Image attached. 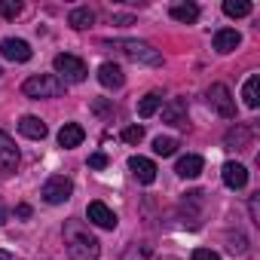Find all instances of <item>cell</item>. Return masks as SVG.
<instances>
[{"label":"cell","mask_w":260,"mask_h":260,"mask_svg":"<svg viewBox=\"0 0 260 260\" xmlns=\"http://www.w3.org/2000/svg\"><path fill=\"white\" fill-rule=\"evenodd\" d=\"M64 248L71 260H98L101 242L83 220H64Z\"/></svg>","instance_id":"obj_1"},{"label":"cell","mask_w":260,"mask_h":260,"mask_svg":"<svg viewBox=\"0 0 260 260\" xmlns=\"http://www.w3.org/2000/svg\"><path fill=\"white\" fill-rule=\"evenodd\" d=\"M104 46H107V49H116L119 55L132 58V61H138V64H150V68L162 64V52L153 49V46L144 43V40H113V43H104Z\"/></svg>","instance_id":"obj_2"},{"label":"cell","mask_w":260,"mask_h":260,"mask_svg":"<svg viewBox=\"0 0 260 260\" xmlns=\"http://www.w3.org/2000/svg\"><path fill=\"white\" fill-rule=\"evenodd\" d=\"M22 92L28 98H58L64 95V83L55 74H34L22 83Z\"/></svg>","instance_id":"obj_3"},{"label":"cell","mask_w":260,"mask_h":260,"mask_svg":"<svg viewBox=\"0 0 260 260\" xmlns=\"http://www.w3.org/2000/svg\"><path fill=\"white\" fill-rule=\"evenodd\" d=\"M55 77L68 86V83H83L86 80V74H89V68H86V61L83 58H77V55H68V52H61V55H55Z\"/></svg>","instance_id":"obj_4"},{"label":"cell","mask_w":260,"mask_h":260,"mask_svg":"<svg viewBox=\"0 0 260 260\" xmlns=\"http://www.w3.org/2000/svg\"><path fill=\"white\" fill-rule=\"evenodd\" d=\"M205 101H208V107H211L217 116L236 119V101H233V92H230L223 83H211L208 92H205Z\"/></svg>","instance_id":"obj_5"},{"label":"cell","mask_w":260,"mask_h":260,"mask_svg":"<svg viewBox=\"0 0 260 260\" xmlns=\"http://www.w3.org/2000/svg\"><path fill=\"white\" fill-rule=\"evenodd\" d=\"M71 193H74V184H71V178H64V175L49 178V181L43 184V190H40V196H43L49 205H64V202L71 199Z\"/></svg>","instance_id":"obj_6"},{"label":"cell","mask_w":260,"mask_h":260,"mask_svg":"<svg viewBox=\"0 0 260 260\" xmlns=\"http://www.w3.org/2000/svg\"><path fill=\"white\" fill-rule=\"evenodd\" d=\"M0 55L10 58V61H31V46L25 40H16V37H7V40H0Z\"/></svg>","instance_id":"obj_7"},{"label":"cell","mask_w":260,"mask_h":260,"mask_svg":"<svg viewBox=\"0 0 260 260\" xmlns=\"http://www.w3.org/2000/svg\"><path fill=\"white\" fill-rule=\"evenodd\" d=\"M16 166H19V147L7 132H0V172H16Z\"/></svg>","instance_id":"obj_8"},{"label":"cell","mask_w":260,"mask_h":260,"mask_svg":"<svg viewBox=\"0 0 260 260\" xmlns=\"http://www.w3.org/2000/svg\"><path fill=\"white\" fill-rule=\"evenodd\" d=\"M86 214H89V220L95 223V226H101V230H116V214L104 205V202H89V208H86Z\"/></svg>","instance_id":"obj_9"},{"label":"cell","mask_w":260,"mask_h":260,"mask_svg":"<svg viewBox=\"0 0 260 260\" xmlns=\"http://www.w3.org/2000/svg\"><path fill=\"white\" fill-rule=\"evenodd\" d=\"M162 122L187 125V98H172L169 104H162Z\"/></svg>","instance_id":"obj_10"},{"label":"cell","mask_w":260,"mask_h":260,"mask_svg":"<svg viewBox=\"0 0 260 260\" xmlns=\"http://www.w3.org/2000/svg\"><path fill=\"white\" fill-rule=\"evenodd\" d=\"M128 169H132V175H135L141 184H153V181H156V166H153V159H147V156H132V159H128Z\"/></svg>","instance_id":"obj_11"},{"label":"cell","mask_w":260,"mask_h":260,"mask_svg":"<svg viewBox=\"0 0 260 260\" xmlns=\"http://www.w3.org/2000/svg\"><path fill=\"white\" fill-rule=\"evenodd\" d=\"M98 83H101L104 89H119V86L125 83V77H122L119 64H113V61H104V64L98 68Z\"/></svg>","instance_id":"obj_12"},{"label":"cell","mask_w":260,"mask_h":260,"mask_svg":"<svg viewBox=\"0 0 260 260\" xmlns=\"http://www.w3.org/2000/svg\"><path fill=\"white\" fill-rule=\"evenodd\" d=\"M223 184H226L230 190H242V187L248 184V169H245L242 162H226V166H223Z\"/></svg>","instance_id":"obj_13"},{"label":"cell","mask_w":260,"mask_h":260,"mask_svg":"<svg viewBox=\"0 0 260 260\" xmlns=\"http://www.w3.org/2000/svg\"><path fill=\"white\" fill-rule=\"evenodd\" d=\"M83 138H86V132H83V125H77V122H64V125H61V132H58V144H61L64 150L80 147Z\"/></svg>","instance_id":"obj_14"},{"label":"cell","mask_w":260,"mask_h":260,"mask_svg":"<svg viewBox=\"0 0 260 260\" xmlns=\"http://www.w3.org/2000/svg\"><path fill=\"white\" fill-rule=\"evenodd\" d=\"M226 147H233V150H248L251 147V128L245 122H236L226 132Z\"/></svg>","instance_id":"obj_15"},{"label":"cell","mask_w":260,"mask_h":260,"mask_svg":"<svg viewBox=\"0 0 260 260\" xmlns=\"http://www.w3.org/2000/svg\"><path fill=\"white\" fill-rule=\"evenodd\" d=\"M19 132L25 138H34V141H43L46 138V122L40 116H22L19 119Z\"/></svg>","instance_id":"obj_16"},{"label":"cell","mask_w":260,"mask_h":260,"mask_svg":"<svg viewBox=\"0 0 260 260\" xmlns=\"http://www.w3.org/2000/svg\"><path fill=\"white\" fill-rule=\"evenodd\" d=\"M239 43H242V34L239 31H233V28H220L217 34H214V49L217 52H233V49H239Z\"/></svg>","instance_id":"obj_17"},{"label":"cell","mask_w":260,"mask_h":260,"mask_svg":"<svg viewBox=\"0 0 260 260\" xmlns=\"http://www.w3.org/2000/svg\"><path fill=\"white\" fill-rule=\"evenodd\" d=\"M202 169H205V162H202V156H196V153L181 156V159H178V166H175V172H178L181 178H199V175H202Z\"/></svg>","instance_id":"obj_18"},{"label":"cell","mask_w":260,"mask_h":260,"mask_svg":"<svg viewBox=\"0 0 260 260\" xmlns=\"http://www.w3.org/2000/svg\"><path fill=\"white\" fill-rule=\"evenodd\" d=\"M122 260H159L156 257V248L147 245V242H132L125 251H122Z\"/></svg>","instance_id":"obj_19"},{"label":"cell","mask_w":260,"mask_h":260,"mask_svg":"<svg viewBox=\"0 0 260 260\" xmlns=\"http://www.w3.org/2000/svg\"><path fill=\"white\" fill-rule=\"evenodd\" d=\"M169 16H172L175 22H184V25H193V22L199 19V7H196V4H175V7L169 10Z\"/></svg>","instance_id":"obj_20"},{"label":"cell","mask_w":260,"mask_h":260,"mask_svg":"<svg viewBox=\"0 0 260 260\" xmlns=\"http://www.w3.org/2000/svg\"><path fill=\"white\" fill-rule=\"evenodd\" d=\"M92 22H95V13H92L89 7H77V10H71V16H68V25L77 28V31H86Z\"/></svg>","instance_id":"obj_21"},{"label":"cell","mask_w":260,"mask_h":260,"mask_svg":"<svg viewBox=\"0 0 260 260\" xmlns=\"http://www.w3.org/2000/svg\"><path fill=\"white\" fill-rule=\"evenodd\" d=\"M159 107H162V95H159V92H147V95L138 101V116L147 119V116H153Z\"/></svg>","instance_id":"obj_22"},{"label":"cell","mask_w":260,"mask_h":260,"mask_svg":"<svg viewBox=\"0 0 260 260\" xmlns=\"http://www.w3.org/2000/svg\"><path fill=\"white\" fill-rule=\"evenodd\" d=\"M242 98H245V104H248L251 110H254V107L260 104V77H257V74L245 80V89H242Z\"/></svg>","instance_id":"obj_23"},{"label":"cell","mask_w":260,"mask_h":260,"mask_svg":"<svg viewBox=\"0 0 260 260\" xmlns=\"http://www.w3.org/2000/svg\"><path fill=\"white\" fill-rule=\"evenodd\" d=\"M223 13H226L230 19H242V16L251 13V4H248V0H226V4H223Z\"/></svg>","instance_id":"obj_24"},{"label":"cell","mask_w":260,"mask_h":260,"mask_svg":"<svg viewBox=\"0 0 260 260\" xmlns=\"http://www.w3.org/2000/svg\"><path fill=\"white\" fill-rule=\"evenodd\" d=\"M153 150H156V156H175V150H178V138H156L153 141Z\"/></svg>","instance_id":"obj_25"},{"label":"cell","mask_w":260,"mask_h":260,"mask_svg":"<svg viewBox=\"0 0 260 260\" xmlns=\"http://www.w3.org/2000/svg\"><path fill=\"white\" fill-rule=\"evenodd\" d=\"M19 13H22V4H16V0H0V16L7 22H13Z\"/></svg>","instance_id":"obj_26"},{"label":"cell","mask_w":260,"mask_h":260,"mask_svg":"<svg viewBox=\"0 0 260 260\" xmlns=\"http://www.w3.org/2000/svg\"><path fill=\"white\" fill-rule=\"evenodd\" d=\"M122 141H125V144H141V141H144V128H141V125L122 128Z\"/></svg>","instance_id":"obj_27"},{"label":"cell","mask_w":260,"mask_h":260,"mask_svg":"<svg viewBox=\"0 0 260 260\" xmlns=\"http://www.w3.org/2000/svg\"><path fill=\"white\" fill-rule=\"evenodd\" d=\"M193 260H220V254L211 251V248H196L193 251Z\"/></svg>","instance_id":"obj_28"},{"label":"cell","mask_w":260,"mask_h":260,"mask_svg":"<svg viewBox=\"0 0 260 260\" xmlns=\"http://www.w3.org/2000/svg\"><path fill=\"white\" fill-rule=\"evenodd\" d=\"M107 166V156L104 153H92L89 156V169H104Z\"/></svg>","instance_id":"obj_29"},{"label":"cell","mask_w":260,"mask_h":260,"mask_svg":"<svg viewBox=\"0 0 260 260\" xmlns=\"http://www.w3.org/2000/svg\"><path fill=\"white\" fill-rule=\"evenodd\" d=\"M95 113H113V104H104V101H95Z\"/></svg>","instance_id":"obj_30"},{"label":"cell","mask_w":260,"mask_h":260,"mask_svg":"<svg viewBox=\"0 0 260 260\" xmlns=\"http://www.w3.org/2000/svg\"><path fill=\"white\" fill-rule=\"evenodd\" d=\"M248 208H251V220L260 223V214H257V196H251V205H248Z\"/></svg>","instance_id":"obj_31"},{"label":"cell","mask_w":260,"mask_h":260,"mask_svg":"<svg viewBox=\"0 0 260 260\" xmlns=\"http://www.w3.org/2000/svg\"><path fill=\"white\" fill-rule=\"evenodd\" d=\"M113 25H132V16H113Z\"/></svg>","instance_id":"obj_32"},{"label":"cell","mask_w":260,"mask_h":260,"mask_svg":"<svg viewBox=\"0 0 260 260\" xmlns=\"http://www.w3.org/2000/svg\"><path fill=\"white\" fill-rule=\"evenodd\" d=\"M7 220H10V208L0 202V223H7Z\"/></svg>","instance_id":"obj_33"},{"label":"cell","mask_w":260,"mask_h":260,"mask_svg":"<svg viewBox=\"0 0 260 260\" xmlns=\"http://www.w3.org/2000/svg\"><path fill=\"white\" fill-rule=\"evenodd\" d=\"M16 214H19V217H31V205H19Z\"/></svg>","instance_id":"obj_34"},{"label":"cell","mask_w":260,"mask_h":260,"mask_svg":"<svg viewBox=\"0 0 260 260\" xmlns=\"http://www.w3.org/2000/svg\"><path fill=\"white\" fill-rule=\"evenodd\" d=\"M0 260H13V254H10V251H4V248H0Z\"/></svg>","instance_id":"obj_35"},{"label":"cell","mask_w":260,"mask_h":260,"mask_svg":"<svg viewBox=\"0 0 260 260\" xmlns=\"http://www.w3.org/2000/svg\"><path fill=\"white\" fill-rule=\"evenodd\" d=\"M0 74H4V71H0Z\"/></svg>","instance_id":"obj_36"}]
</instances>
